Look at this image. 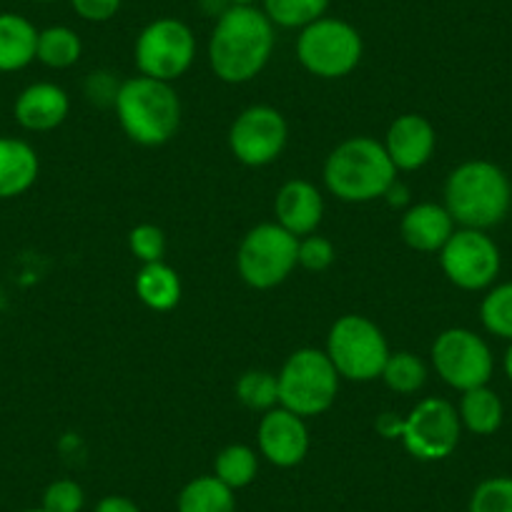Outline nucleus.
Wrapping results in <instances>:
<instances>
[{
	"label": "nucleus",
	"instance_id": "obj_1",
	"mask_svg": "<svg viewBox=\"0 0 512 512\" xmlns=\"http://www.w3.org/2000/svg\"><path fill=\"white\" fill-rule=\"evenodd\" d=\"M277 43V28L256 6H229L211 28L209 66L224 83H249L267 68Z\"/></svg>",
	"mask_w": 512,
	"mask_h": 512
},
{
	"label": "nucleus",
	"instance_id": "obj_2",
	"mask_svg": "<svg viewBox=\"0 0 512 512\" xmlns=\"http://www.w3.org/2000/svg\"><path fill=\"white\" fill-rule=\"evenodd\" d=\"M512 186L505 171L490 161H465L445 181V209L462 229L487 231L505 221Z\"/></svg>",
	"mask_w": 512,
	"mask_h": 512
},
{
	"label": "nucleus",
	"instance_id": "obj_3",
	"mask_svg": "<svg viewBox=\"0 0 512 512\" xmlns=\"http://www.w3.org/2000/svg\"><path fill=\"white\" fill-rule=\"evenodd\" d=\"M397 181L392 159L372 136H352L342 141L324 161V184L329 194L347 204H367L382 199Z\"/></svg>",
	"mask_w": 512,
	"mask_h": 512
},
{
	"label": "nucleus",
	"instance_id": "obj_4",
	"mask_svg": "<svg viewBox=\"0 0 512 512\" xmlns=\"http://www.w3.org/2000/svg\"><path fill=\"white\" fill-rule=\"evenodd\" d=\"M123 134L139 146H164L179 131L181 101L171 83L149 76L128 78L113 98Z\"/></svg>",
	"mask_w": 512,
	"mask_h": 512
},
{
	"label": "nucleus",
	"instance_id": "obj_5",
	"mask_svg": "<svg viewBox=\"0 0 512 512\" xmlns=\"http://www.w3.org/2000/svg\"><path fill=\"white\" fill-rule=\"evenodd\" d=\"M279 379V407L299 417L324 415L339 395V372L327 352L314 347L297 349L284 362Z\"/></svg>",
	"mask_w": 512,
	"mask_h": 512
},
{
	"label": "nucleus",
	"instance_id": "obj_6",
	"mask_svg": "<svg viewBox=\"0 0 512 512\" xmlns=\"http://www.w3.org/2000/svg\"><path fill=\"white\" fill-rule=\"evenodd\" d=\"M327 357L339 377L349 382H372L382 377L390 357V344L382 329L362 314H344L332 324L327 337Z\"/></svg>",
	"mask_w": 512,
	"mask_h": 512
},
{
	"label": "nucleus",
	"instance_id": "obj_7",
	"mask_svg": "<svg viewBox=\"0 0 512 512\" xmlns=\"http://www.w3.org/2000/svg\"><path fill=\"white\" fill-rule=\"evenodd\" d=\"M364 41L352 23L342 18H319L297 36V61L312 76L337 81L359 66Z\"/></svg>",
	"mask_w": 512,
	"mask_h": 512
},
{
	"label": "nucleus",
	"instance_id": "obj_8",
	"mask_svg": "<svg viewBox=\"0 0 512 512\" xmlns=\"http://www.w3.org/2000/svg\"><path fill=\"white\" fill-rule=\"evenodd\" d=\"M299 239L289 234L277 221L256 224L246 231L236 251L239 277L251 289H274L287 282L297 269Z\"/></svg>",
	"mask_w": 512,
	"mask_h": 512
},
{
	"label": "nucleus",
	"instance_id": "obj_9",
	"mask_svg": "<svg viewBox=\"0 0 512 512\" xmlns=\"http://www.w3.org/2000/svg\"><path fill=\"white\" fill-rule=\"evenodd\" d=\"M196 58V36L179 18H156L139 33L134 61L141 76L171 83L184 76Z\"/></svg>",
	"mask_w": 512,
	"mask_h": 512
},
{
	"label": "nucleus",
	"instance_id": "obj_10",
	"mask_svg": "<svg viewBox=\"0 0 512 512\" xmlns=\"http://www.w3.org/2000/svg\"><path fill=\"white\" fill-rule=\"evenodd\" d=\"M430 357L437 377L460 392L485 387L495 369V359L485 339L465 327H452L437 334Z\"/></svg>",
	"mask_w": 512,
	"mask_h": 512
},
{
	"label": "nucleus",
	"instance_id": "obj_11",
	"mask_svg": "<svg viewBox=\"0 0 512 512\" xmlns=\"http://www.w3.org/2000/svg\"><path fill=\"white\" fill-rule=\"evenodd\" d=\"M462 437V422L457 407L442 397H427L405 415L402 445L415 460L440 462L457 450Z\"/></svg>",
	"mask_w": 512,
	"mask_h": 512
},
{
	"label": "nucleus",
	"instance_id": "obj_12",
	"mask_svg": "<svg viewBox=\"0 0 512 512\" xmlns=\"http://www.w3.org/2000/svg\"><path fill=\"white\" fill-rule=\"evenodd\" d=\"M287 118L272 106L256 103L244 108L229 128V149L239 164L262 169L274 164L287 149Z\"/></svg>",
	"mask_w": 512,
	"mask_h": 512
},
{
	"label": "nucleus",
	"instance_id": "obj_13",
	"mask_svg": "<svg viewBox=\"0 0 512 512\" xmlns=\"http://www.w3.org/2000/svg\"><path fill=\"white\" fill-rule=\"evenodd\" d=\"M500 249L480 229H455L440 249V267L455 287L465 292L487 289L500 274Z\"/></svg>",
	"mask_w": 512,
	"mask_h": 512
},
{
	"label": "nucleus",
	"instance_id": "obj_14",
	"mask_svg": "<svg viewBox=\"0 0 512 512\" xmlns=\"http://www.w3.org/2000/svg\"><path fill=\"white\" fill-rule=\"evenodd\" d=\"M256 445H259V455L269 465L282 467V470L297 467L309 452L307 422L284 407H274V410L264 412L262 422H259Z\"/></svg>",
	"mask_w": 512,
	"mask_h": 512
},
{
	"label": "nucleus",
	"instance_id": "obj_15",
	"mask_svg": "<svg viewBox=\"0 0 512 512\" xmlns=\"http://www.w3.org/2000/svg\"><path fill=\"white\" fill-rule=\"evenodd\" d=\"M437 146L435 126L420 113H405L387 128L384 151L397 171H417L432 159Z\"/></svg>",
	"mask_w": 512,
	"mask_h": 512
},
{
	"label": "nucleus",
	"instance_id": "obj_16",
	"mask_svg": "<svg viewBox=\"0 0 512 512\" xmlns=\"http://www.w3.org/2000/svg\"><path fill=\"white\" fill-rule=\"evenodd\" d=\"M71 111V98L61 86L51 81L31 83L18 93L16 103H13V116H16L18 126L33 131V134H46L53 128L61 126Z\"/></svg>",
	"mask_w": 512,
	"mask_h": 512
},
{
	"label": "nucleus",
	"instance_id": "obj_17",
	"mask_svg": "<svg viewBox=\"0 0 512 512\" xmlns=\"http://www.w3.org/2000/svg\"><path fill=\"white\" fill-rule=\"evenodd\" d=\"M274 214L277 224L297 239L314 234L324 216L322 191L307 179L287 181L274 199Z\"/></svg>",
	"mask_w": 512,
	"mask_h": 512
},
{
	"label": "nucleus",
	"instance_id": "obj_18",
	"mask_svg": "<svg viewBox=\"0 0 512 512\" xmlns=\"http://www.w3.org/2000/svg\"><path fill=\"white\" fill-rule=\"evenodd\" d=\"M402 239L407 246L415 251H425V254H440L442 246L447 244L452 234H455V219L445 204H435V201H422V204L410 206L400 221Z\"/></svg>",
	"mask_w": 512,
	"mask_h": 512
},
{
	"label": "nucleus",
	"instance_id": "obj_19",
	"mask_svg": "<svg viewBox=\"0 0 512 512\" xmlns=\"http://www.w3.org/2000/svg\"><path fill=\"white\" fill-rule=\"evenodd\" d=\"M41 161L28 141L0 136V199H18L33 189Z\"/></svg>",
	"mask_w": 512,
	"mask_h": 512
},
{
	"label": "nucleus",
	"instance_id": "obj_20",
	"mask_svg": "<svg viewBox=\"0 0 512 512\" xmlns=\"http://www.w3.org/2000/svg\"><path fill=\"white\" fill-rule=\"evenodd\" d=\"M38 28L21 13H0V73H16L36 61Z\"/></svg>",
	"mask_w": 512,
	"mask_h": 512
},
{
	"label": "nucleus",
	"instance_id": "obj_21",
	"mask_svg": "<svg viewBox=\"0 0 512 512\" xmlns=\"http://www.w3.org/2000/svg\"><path fill=\"white\" fill-rule=\"evenodd\" d=\"M136 297L154 312H171L181 302V279L166 262L144 264L136 274Z\"/></svg>",
	"mask_w": 512,
	"mask_h": 512
},
{
	"label": "nucleus",
	"instance_id": "obj_22",
	"mask_svg": "<svg viewBox=\"0 0 512 512\" xmlns=\"http://www.w3.org/2000/svg\"><path fill=\"white\" fill-rule=\"evenodd\" d=\"M460 422L465 430H470L472 435H495L502 427V420H505V407H502V400L497 397V392H492L490 387H475V390L462 392L460 400Z\"/></svg>",
	"mask_w": 512,
	"mask_h": 512
},
{
	"label": "nucleus",
	"instance_id": "obj_23",
	"mask_svg": "<svg viewBox=\"0 0 512 512\" xmlns=\"http://www.w3.org/2000/svg\"><path fill=\"white\" fill-rule=\"evenodd\" d=\"M176 512H236L234 490L216 475L194 477L181 487Z\"/></svg>",
	"mask_w": 512,
	"mask_h": 512
},
{
	"label": "nucleus",
	"instance_id": "obj_24",
	"mask_svg": "<svg viewBox=\"0 0 512 512\" xmlns=\"http://www.w3.org/2000/svg\"><path fill=\"white\" fill-rule=\"evenodd\" d=\"M83 56V41L73 28L68 26H48L38 31L36 61H41L53 71H66L76 66Z\"/></svg>",
	"mask_w": 512,
	"mask_h": 512
},
{
	"label": "nucleus",
	"instance_id": "obj_25",
	"mask_svg": "<svg viewBox=\"0 0 512 512\" xmlns=\"http://www.w3.org/2000/svg\"><path fill=\"white\" fill-rule=\"evenodd\" d=\"M214 475L231 490L249 487L259 475V457L249 445H226L214 460Z\"/></svg>",
	"mask_w": 512,
	"mask_h": 512
},
{
	"label": "nucleus",
	"instance_id": "obj_26",
	"mask_svg": "<svg viewBox=\"0 0 512 512\" xmlns=\"http://www.w3.org/2000/svg\"><path fill=\"white\" fill-rule=\"evenodd\" d=\"M329 3L332 0H262V11L267 13L274 28L302 31L309 23L327 16Z\"/></svg>",
	"mask_w": 512,
	"mask_h": 512
},
{
	"label": "nucleus",
	"instance_id": "obj_27",
	"mask_svg": "<svg viewBox=\"0 0 512 512\" xmlns=\"http://www.w3.org/2000/svg\"><path fill=\"white\" fill-rule=\"evenodd\" d=\"M236 400L251 412H269L279 407V379L267 369H249L236 379Z\"/></svg>",
	"mask_w": 512,
	"mask_h": 512
},
{
	"label": "nucleus",
	"instance_id": "obj_28",
	"mask_svg": "<svg viewBox=\"0 0 512 512\" xmlns=\"http://www.w3.org/2000/svg\"><path fill=\"white\" fill-rule=\"evenodd\" d=\"M379 379L397 395H415L427 382V364L412 352H392Z\"/></svg>",
	"mask_w": 512,
	"mask_h": 512
},
{
	"label": "nucleus",
	"instance_id": "obj_29",
	"mask_svg": "<svg viewBox=\"0 0 512 512\" xmlns=\"http://www.w3.org/2000/svg\"><path fill=\"white\" fill-rule=\"evenodd\" d=\"M480 319L492 337L512 342V282L487 292L480 304Z\"/></svg>",
	"mask_w": 512,
	"mask_h": 512
},
{
	"label": "nucleus",
	"instance_id": "obj_30",
	"mask_svg": "<svg viewBox=\"0 0 512 512\" xmlns=\"http://www.w3.org/2000/svg\"><path fill=\"white\" fill-rule=\"evenodd\" d=\"M467 512H512V477H487L472 490Z\"/></svg>",
	"mask_w": 512,
	"mask_h": 512
},
{
	"label": "nucleus",
	"instance_id": "obj_31",
	"mask_svg": "<svg viewBox=\"0 0 512 512\" xmlns=\"http://www.w3.org/2000/svg\"><path fill=\"white\" fill-rule=\"evenodd\" d=\"M128 249L141 264L164 262L166 234L156 224H139L128 231Z\"/></svg>",
	"mask_w": 512,
	"mask_h": 512
},
{
	"label": "nucleus",
	"instance_id": "obj_32",
	"mask_svg": "<svg viewBox=\"0 0 512 512\" xmlns=\"http://www.w3.org/2000/svg\"><path fill=\"white\" fill-rule=\"evenodd\" d=\"M41 507L46 512H81L86 507V492L76 480H53L43 492Z\"/></svg>",
	"mask_w": 512,
	"mask_h": 512
},
{
	"label": "nucleus",
	"instance_id": "obj_33",
	"mask_svg": "<svg viewBox=\"0 0 512 512\" xmlns=\"http://www.w3.org/2000/svg\"><path fill=\"white\" fill-rule=\"evenodd\" d=\"M334 259H337V249H334V244L327 236H319L314 231V234L299 239L297 264L307 269V272H324V269L332 267Z\"/></svg>",
	"mask_w": 512,
	"mask_h": 512
},
{
	"label": "nucleus",
	"instance_id": "obj_34",
	"mask_svg": "<svg viewBox=\"0 0 512 512\" xmlns=\"http://www.w3.org/2000/svg\"><path fill=\"white\" fill-rule=\"evenodd\" d=\"M78 18L88 23H106L118 16L123 0H68Z\"/></svg>",
	"mask_w": 512,
	"mask_h": 512
},
{
	"label": "nucleus",
	"instance_id": "obj_35",
	"mask_svg": "<svg viewBox=\"0 0 512 512\" xmlns=\"http://www.w3.org/2000/svg\"><path fill=\"white\" fill-rule=\"evenodd\" d=\"M374 427H377V432L384 440H400L402 430H405V417L397 415V412H382L377 422H374Z\"/></svg>",
	"mask_w": 512,
	"mask_h": 512
},
{
	"label": "nucleus",
	"instance_id": "obj_36",
	"mask_svg": "<svg viewBox=\"0 0 512 512\" xmlns=\"http://www.w3.org/2000/svg\"><path fill=\"white\" fill-rule=\"evenodd\" d=\"M93 512H141V507L123 495H106L103 500H98Z\"/></svg>",
	"mask_w": 512,
	"mask_h": 512
},
{
	"label": "nucleus",
	"instance_id": "obj_37",
	"mask_svg": "<svg viewBox=\"0 0 512 512\" xmlns=\"http://www.w3.org/2000/svg\"><path fill=\"white\" fill-rule=\"evenodd\" d=\"M505 374H507V379L512 382V342H510V347H507V352H505Z\"/></svg>",
	"mask_w": 512,
	"mask_h": 512
},
{
	"label": "nucleus",
	"instance_id": "obj_38",
	"mask_svg": "<svg viewBox=\"0 0 512 512\" xmlns=\"http://www.w3.org/2000/svg\"><path fill=\"white\" fill-rule=\"evenodd\" d=\"M229 6H256L259 0H226Z\"/></svg>",
	"mask_w": 512,
	"mask_h": 512
},
{
	"label": "nucleus",
	"instance_id": "obj_39",
	"mask_svg": "<svg viewBox=\"0 0 512 512\" xmlns=\"http://www.w3.org/2000/svg\"><path fill=\"white\" fill-rule=\"evenodd\" d=\"M23 512H46L43 507H31V510H23Z\"/></svg>",
	"mask_w": 512,
	"mask_h": 512
},
{
	"label": "nucleus",
	"instance_id": "obj_40",
	"mask_svg": "<svg viewBox=\"0 0 512 512\" xmlns=\"http://www.w3.org/2000/svg\"><path fill=\"white\" fill-rule=\"evenodd\" d=\"M31 3H53V0H31Z\"/></svg>",
	"mask_w": 512,
	"mask_h": 512
}]
</instances>
